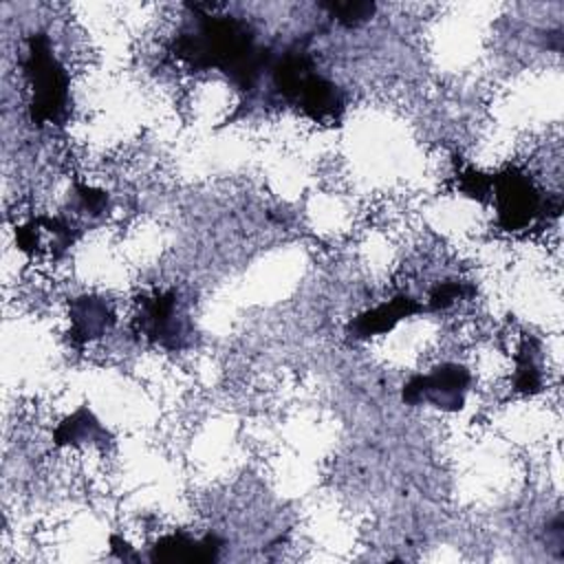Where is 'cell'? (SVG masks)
Instances as JSON below:
<instances>
[{
  "label": "cell",
  "mask_w": 564,
  "mask_h": 564,
  "mask_svg": "<svg viewBox=\"0 0 564 564\" xmlns=\"http://www.w3.org/2000/svg\"><path fill=\"white\" fill-rule=\"evenodd\" d=\"M196 29L174 40V55L192 68H218L229 82L249 93L262 70L271 66L269 48L256 44V35L245 20L207 11V4H192Z\"/></svg>",
  "instance_id": "1"
},
{
  "label": "cell",
  "mask_w": 564,
  "mask_h": 564,
  "mask_svg": "<svg viewBox=\"0 0 564 564\" xmlns=\"http://www.w3.org/2000/svg\"><path fill=\"white\" fill-rule=\"evenodd\" d=\"M24 70L31 86V121L62 123L68 115V77L44 33L29 37Z\"/></svg>",
  "instance_id": "2"
},
{
  "label": "cell",
  "mask_w": 564,
  "mask_h": 564,
  "mask_svg": "<svg viewBox=\"0 0 564 564\" xmlns=\"http://www.w3.org/2000/svg\"><path fill=\"white\" fill-rule=\"evenodd\" d=\"M496 209H498V223L507 231H518L529 227L538 216L546 214H560V200H544L538 187L531 183L529 176H524L518 170H505L502 174H496L491 181Z\"/></svg>",
  "instance_id": "3"
},
{
  "label": "cell",
  "mask_w": 564,
  "mask_h": 564,
  "mask_svg": "<svg viewBox=\"0 0 564 564\" xmlns=\"http://www.w3.org/2000/svg\"><path fill=\"white\" fill-rule=\"evenodd\" d=\"M139 315L134 317V328L165 348H181L189 335L185 315L178 308L176 291H161L152 297L139 300Z\"/></svg>",
  "instance_id": "4"
},
{
  "label": "cell",
  "mask_w": 564,
  "mask_h": 564,
  "mask_svg": "<svg viewBox=\"0 0 564 564\" xmlns=\"http://www.w3.org/2000/svg\"><path fill=\"white\" fill-rule=\"evenodd\" d=\"M469 386V372L458 364H443L430 375L412 377L403 386L405 403H432L438 410H460L465 403V390Z\"/></svg>",
  "instance_id": "5"
},
{
  "label": "cell",
  "mask_w": 564,
  "mask_h": 564,
  "mask_svg": "<svg viewBox=\"0 0 564 564\" xmlns=\"http://www.w3.org/2000/svg\"><path fill=\"white\" fill-rule=\"evenodd\" d=\"M291 104L315 121H333L344 110V95L333 82L311 70L295 88Z\"/></svg>",
  "instance_id": "6"
},
{
  "label": "cell",
  "mask_w": 564,
  "mask_h": 564,
  "mask_svg": "<svg viewBox=\"0 0 564 564\" xmlns=\"http://www.w3.org/2000/svg\"><path fill=\"white\" fill-rule=\"evenodd\" d=\"M223 546V540L216 535H205L203 540H192L187 533L176 531L172 535L161 538L150 553V560L154 562H196L205 564L216 560L218 551Z\"/></svg>",
  "instance_id": "7"
},
{
  "label": "cell",
  "mask_w": 564,
  "mask_h": 564,
  "mask_svg": "<svg viewBox=\"0 0 564 564\" xmlns=\"http://www.w3.org/2000/svg\"><path fill=\"white\" fill-rule=\"evenodd\" d=\"M419 311H423V304H419L410 295H397L390 302H386L372 311H366L355 322H350L348 335L355 339H366L370 335L388 333L399 319L414 315Z\"/></svg>",
  "instance_id": "8"
},
{
  "label": "cell",
  "mask_w": 564,
  "mask_h": 564,
  "mask_svg": "<svg viewBox=\"0 0 564 564\" xmlns=\"http://www.w3.org/2000/svg\"><path fill=\"white\" fill-rule=\"evenodd\" d=\"M115 322V315L106 300L97 295H84L70 302V337L79 344L104 335Z\"/></svg>",
  "instance_id": "9"
},
{
  "label": "cell",
  "mask_w": 564,
  "mask_h": 564,
  "mask_svg": "<svg viewBox=\"0 0 564 564\" xmlns=\"http://www.w3.org/2000/svg\"><path fill=\"white\" fill-rule=\"evenodd\" d=\"M108 432L101 427V423L90 414L86 405L75 410L68 419H64L55 434L53 441L57 445H79V443H108Z\"/></svg>",
  "instance_id": "10"
},
{
  "label": "cell",
  "mask_w": 564,
  "mask_h": 564,
  "mask_svg": "<svg viewBox=\"0 0 564 564\" xmlns=\"http://www.w3.org/2000/svg\"><path fill=\"white\" fill-rule=\"evenodd\" d=\"M322 9H326L330 18L337 20L339 24L352 29L370 20L377 4L368 0H348V2H322Z\"/></svg>",
  "instance_id": "11"
},
{
  "label": "cell",
  "mask_w": 564,
  "mask_h": 564,
  "mask_svg": "<svg viewBox=\"0 0 564 564\" xmlns=\"http://www.w3.org/2000/svg\"><path fill=\"white\" fill-rule=\"evenodd\" d=\"M518 361V372H516V390L524 392V394H535L540 392L542 386V377H540V368L535 361V352L529 348V339H524L520 355L516 357Z\"/></svg>",
  "instance_id": "12"
},
{
  "label": "cell",
  "mask_w": 564,
  "mask_h": 564,
  "mask_svg": "<svg viewBox=\"0 0 564 564\" xmlns=\"http://www.w3.org/2000/svg\"><path fill=\"white\" fill-rule=\"evenodd\" d=\"M491 181L494 176L491 174H482V172H476L471 167H467L465 172L458 174V187L460 192H465L467 196L476 198V200H487L489 194H491Z\"/></svg>",
  "instance_id": "13"
},
{
  "label": "cell",
  "mask_w": 564,
  "mask_h": 564,
  "mask_svg": "<svg viewBox=\"0 0 564 564\" xmlns=\"http://www.w3.org/2000/svg\"><path fill=\"white\" fill-rule=\"evenodd\" d=\"M469 293H474V289L467 286L465 282H445V284H441V286L432 293V297H430V308H432V311L447 308V306H452L456 300H460L463 295H469Z\"/></svg>",
  "instance_id": "14"
},
{
  "label": "cell",
  "mask_w": 564,
  "mask_h": 564,
  "mask_svg": "<svg viewBox=\"0 0 564 564\" xmlns=\"http://www.w3.org/2000/svg\"><path fill=\"white\" fill-rule=\"evenodd\" d=\"M79 189V196L84 200V205L93 212V214H101L106 203H108V196L99 189H90V187H77Z\"/></svg>",
  "instance_id": "15"
}]
</instances>
